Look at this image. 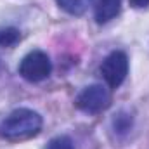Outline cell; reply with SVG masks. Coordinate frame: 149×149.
<instances>
[{
    "label": "cell",
    "instance_id": "3",
    "mask_svg": "<svg viewBox=\"0 0 149 149\" xmlns=\"http://www.w3.org/2000/svg\"><path fill=\"white\" fill-rule=\"evenodd\" d=\"M52 70V64H50V59L45 52L42 50H33L30 52L28 56L23 57L21 64H19V74L28 80V81H42L45 80Z\"/></svg>",
    "mask_w": 149,
    "mask_h": 149
},
{
    "label": "cell",
    "instance_id": "9",
    "mask_svg": "<svg viewBox=\"0 0 149 149\" xmlns=\"http://www.w3.org/2000/svg\"><path fill=\"white\" fill-rule=\"evenodd\" d=\"M130 5L135 7V9H142V7L149 5V0H130Z\"/></svg>",
    "mask_w": 149,
    "mask_h": 149
},
{
    "label": "cell",
    "instance_id": "4",
    "mask_svg": "<svg viewBox=\"0 0 149 149\" xmlns=\"http://www.w3.org/2000/svg\"><path fill=\"white\" fill-rule=\"evenodd\" d=\"M101 73H102V78L106 80V83L111 88H118L128 74V57H127V54L120 52V50L111 52L102 61Z\"/></svg>",
    "mask_w": 149,
    "mask_h": 149
},
{
    "label": "cell",
    "instance_id": "8",
    "mask_svg": "<svg viewBox=\"0 0 149 149\" xmlns=\"http://www.w3.org/2000/svg\"><path fill=\"white\" fill-rule=\"evenodd\" d=\"M47 149H74V146H73V141H71L70 137L59 135V137H54V139L49 142Z\"/></svg>",
    "mask_w": 149,
    "mask_h": 149
},
{
    "label": "cell",
    "instance_id": "2",
    "mask_svg": "<svg viewBox=\"0 0 149 149\" xmlns=\"http://www.w3.org/2000/svg\"><path fill=\"white\" fill-rule=\"evenodd\" d=\"M109 102H111V95H109L108 88L102 85L85 87L76 97V108L81 109L83 113H88V114L102 113L104 109H108Z\"/></svg>",
    "mask_w": 149,
    "mask_h": 149
},
{
    "label": "cell",
    "instance_id": "7",
    "mask_svg": "<svg viewBox=\"0 0 149 149\" xmlns=\"http://www.w3.org/2000/svg\"><path fill=\"white\" fill-rule=\"evenodd\" d=\"M19 42V31L16 28L0 30V47H12Z\"/></svg>",
    "mask_w": 149,
    "mask_h": 149
},
{
    "label": "cell",
    "instance_id": "6",
    "mask_svg": "<svg viewBox=\"0 0 149 149\" xmlns=\"http://www.w3.org/2000/svg\"><path fill=\"white\" fill-rule=\"evenodd\" d=\"M57 3L68 14H71V16H81V14L87 12V9L90 5V0H57Z\"/></svg>",
    "mask_w": 149,
    "mask_h": 149
},
{
    "label": "cell",
    "instance_id": "5",
    "mask_svg": "<svg viewBox=\"0 0 149 149\" xmlns=\"http://www.w3.org/2000/svg\"><path fill=\"white\" fill-rule=\"evenodd\" d=\"M121 9V0H97L95 2V21L97 23H108L113 17L118 16Z\"/></svg>",
    "mask_w": 149,
    "mask_h": 149
},
{
    "label": "cell",
    "instance_id": "1",
    "mask_svg": "<svg viewBox=\"0 0 149 149\" xmlns=\"http://www.w3.org/2000/svg\"><path fill=\"white\" fill-rule=\"evenodd\" d=\"M42 130V116L33 109H16L0 123V137L5 141H24Z\"/></svg>",
    "mask_w": 149,
    "mask_h": 149
}]
</instances>
